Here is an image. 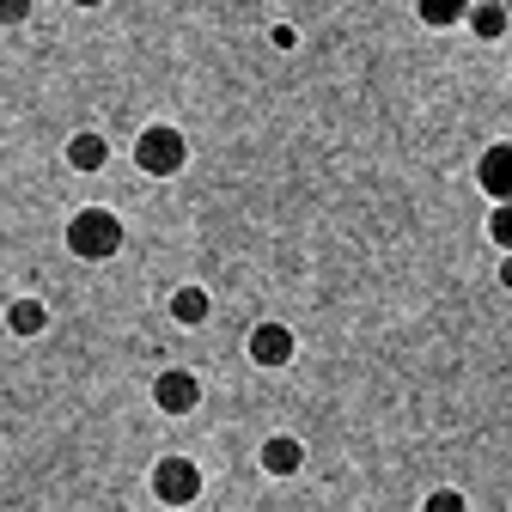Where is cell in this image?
Listing matches in <instances>:
<instances>
[{
    "mask_svg": "<svg viewBox=\"0 0 512 512\" xmlns=\"http://www.w3.org/2000/svg\"><path fill=\"white\" fill-rule=\"evenodd\" d=\"M68 250L86 256V263H104V256L122 250V220H116L110 208H80V214L68 220Z\"/></svg>",
    "mask_w": 512,
    "mask_h": 512,
    "instance_id": "1",
    "label": "cell"
},
{
    "mask_svg": "<svg viewBox=\"0 0 512 512\" xmlns=\"http://www.w3.org/2000/svg\"><path fill=\"white\" fill-rule=\"evenodd\" d=\"M183 159H189V147H183V135H177L171 122H153L147 135L135 141V165H141L147 177H177Z\"/></svg>",
    "mask_w": 512,
    "mask_h": 512,
    "instance_id": "2",
    "label": "cell"
},
{
    "mask_svg": "<svg viewBox=\"0 0 512 512\" xmlns=\"http://www.w3.org/2000/svg\"><path fill=\"white\" fill-rule=\"evenodd\" d=\"M153 494L165 500V506H189L202 494V470L189 464V458H159L153 464Z\"/></svg>",
    "mask_w": 512,
    "mask_h": 512,
    "instance_id": "3",
    "label": "cell"
},
{
    "mask_svg": "<svg viewBox=\"0 0 512 512\" xmlns=\"http://www.w3.org/2000/svg\"><path fill=\"white\" fill-rule=\"evenodd\" d=\"M153 403H159L165 415H189V409L202 403L196 372H159V378H153Z\"/></svg>",
    "mask_w": 512,
    "mask_h": 512,
    "instance_id": "4",
    "label": "cell"
},
{
    "mask_svg": "<svg viewBox=\"0 0 512 512\" xmlns=\"http://www.w3.org/2000/svg\"><path fill=\"white\" fill-rule=\"evenodd\" d=\"M250 360L256 366H287L293 360V330L287 324H256L250 330Z\"/></svg>",
    "mask_w": 512,
    "mask_h": 512,
    "instance_id": "5",
    "label": "cell"
},
{
    "mask_svg": "<svg viewBox=\"0 0 512 512\" xmlns=\"http://www.w3.org/2000/svg\"><path fill=\"white\" fill-rule=\"evenodd\" d=\"M482 189H488L494 202H506V196H512V147H506V141L482 153Z\"/></svg>",
    "mask_w": 512,
    "mask_h": 512,
    "instance_id": "6",
    "label": "cell"
},
{
    "mask_svg": "<svg viewBox=\"0 0 512 512\" xmlns=\"http://www.w3.org/2000/svg\"><path fill=\"white\" fill-rule=\"evenodd\" d=\"M299 464H305V445H299V439L275 433V439L263 445V470H269V476H293Z\"/></svg>",
    "mask_w": 512,
    "mask_h": 512,
    "instance_id": "7",
    "label": "cell"
},
{
    "mask_svg": "<svg viewBox=\"0 0 512 512\" xmlns=\"http://www.w3.org/2000/svg\"><path fill=\"white\" fill-rule=\"evenodd\" d=\"M104 159H110L104 135H74V141H68V165H74V171H104Z\"/></svg>",
    "mask_w": 512,
    "mask_h": 512,
    "instance_id": "8",
    "label": "cell"
},
{
    "mask_svg": "<svg viewBox=\"0 0 512 512\" xmlns=\"http://www.w3.org/2000/svg\"><path fill=\"white\" fill-rule=\"evenodd\" d=\"M43 324H49V311H43L37 299H13V305H7V330H13V336H37Z\"/></svg>",
    "mask_w": 512,
    "mask_h": 512,
    "instance_id": "9",
    "label": "cell"
},
{
    "mask_svg": "<svg viewBox=\"0 0 512 512\" xmlns=\"http://www.w3.org/2000/svg\"><path fill=\"white\" fill-rule=\"evenodd\" d=\"M415 13H421V25H458L464 13H470V0H415Z\"/></svg>",
    "mask_w": 512,
    "mask_h": 512,
    "instance_id": "10",
    "label": "cell"
},
{
    "mask_svg": "<svg viewBox=\"0 0 512 512\" xmlns=\"http://www.w3.org/2000/svg\"><path fill=\"white\" fill-rule=\"evenodd\" d=\"M171 317H177V324H202V317H208V293L202 287H177L171 293Z\"/></svg>",
    "mask_w": 512,
    "mask_h": 512,
    "instance_id": "11",
    "label": "cell"
},
{
    "mask_svg": "<svg viewBox=\"0 0 512 512\" xmlns=\"http://www.w3.org/2000/svg\"><path fill=\"white\" fill-rule=\"evenodd\" d=\"M464 19H470V31H476V37H488V43L506 31V7H500V0H482V7H470Z\"/></svg>",
    "mask_w": 512,
    "mask_h": 512,
    "instance_id": "12",
    "label": "cell"
},
{
    "mask_svg": "<svg viewBox=\"0 0 512 512\" xmlns=\"http://www.w3.org/2000/svg\"><path fill=\"white\" fill-rule=\"evenodd\" d=\"M421 512H470V506H464V494H458V488H439V494H427V506H421Z\"/></svg>",
    "mask_w": 512,
    "mask_h": 512,
    "instance_id": "13",
    "label": "cell"
},
{
    "mask_svg": "<svg viewBox=\"0 0 512 512\" xmlns=\"http://www.w3.org/2000/svg\"><path fill=\"white\" fill-rule=\"evenodd\" d=\"M488 232H494V244H512V208H506V202L494 208V220H488Z\"/></svg>",
    "mask_w": 512,
    "mask_h": 512,
    "instance_id": "14",
    "label": "cell"
},
{
    "mask_svg": "<svg viewBox=\"0 0 512 512\" xmlns=\"http://www.w3.org/2000/svg\"><path fill=\"white\" fill-rule=\"evenodd\" d=\"M31 19V0H0V25H25Z\"/></svg>",
    "mask_w": 512,
    "mask_h": 512,
    "instance_id": "15",
    "label": "cell"
},
{
    "mask_svg": "<svg viewBox=\"0 0 512 512\" xmlns=\"http://www.w3.org/2000/svg\"><path fill=\"white\" fill-rule=\"evenodd\" d=\"M74 7H104V0H74Z\"/></svg>",
    "mask_w": 512,
    "mask_h": 512,
    "instance_id": "16",
    "label": "cell"
}]
</instances>
